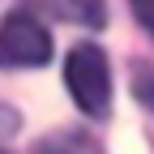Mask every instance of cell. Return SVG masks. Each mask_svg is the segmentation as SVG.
Instances as JSON below:
<instances>
[{
  "mask_svg": "<svg viewBox=\"0 0 154 154\" xmlns=\"http://www.w3.org/2000/svg\"><path fill=\"white\" fill-rule=\"evenodd\" d=\"M0 154H5V150H0Z\"/></svg>",
  "mask_w": 154,
  "mask_h": 154,
  "instance_id": "6",
  "label": "cell"
},
{
  "mask_svg": "<svg viewBox=\"0 0 154 154\" xmlns=\"http://www.w3.org/2000/svg\"><path fill=\"white\" fill-rule=\"evenodd\" d=\"M51 60V34L34 13H9L0 26V64L5 69H38Z\"/></svg>",
  "mask_w": 154,
  "mask_h": 154,
  "instance_id": "2",
  "label": "cell"
},
{
  "mask_svg": "<svg viewBox=\"0 0 154 154\" xmlns=\"http://www.w3.org/2000/svg\"><path fill=\"white\" fill-rule=\"evenodd\" d=\"M34 154H103V150L94 146L90 137H82V133H56V137L38 141Z\"/></svg>",
  "mask_w": 154,
  "mask_h": 154,
  "instance_id": "3",
  "label": "cell"
},
{
  "mask_svg": "<svg viewBox=\"0 0 154 154\" xmlns=\"http://www.w3.org/2000/svg\"><path fill=\"white\" fill-rule=\"evenodd\" d=\"M133 17L141 22V30L154 34V0H150V5H146V0H137V5H133Z\"/></svg>",
  "mask_w": 154,
  "mask_h": 154,
  "instance_id": "5",
  "label": "cell"
},
{
  "mask_svg": "<svg viewBox=\"0 0 154 154\" xmlns=\"http://www.w3.org/2000/svg\"><path fill=\"white\" fill-rule=\"evenodd\" d=\"M133 94H137V103L154 111V64H137L133 73Z\"/></svg>",
  "mask_w": 154,
  "mask_h": 154,
  "instance_id": "4",
  "label": "cell"
},
{
  "mask_svg": "<svg viewBox=\"0 0 154 154\" xmlns=\"http://www.w3.org/2000/svg\"><path fill=\"white\" fill-rule=\"evenodd\" d=\"M64 86L86 116L103 120L111 111V69L99 43H77L64 60Z\"/></svg>",
  "mask_w": 154,
  "mask_h": 154,
  "instance_id": "1",
  "label": "cell"
}]
</instances>
